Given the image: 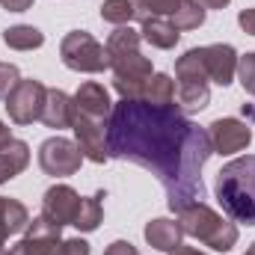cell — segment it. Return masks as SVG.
<instances>
[{"label":"cell","mask_w":255,"mask_h":255,"mask_svg":"<svg viewBox=\"0 0 255 255\" xmlns=\"http://www.w3.org/2000/svg\"><path fill=\"white\" fill-rule=\"evenodd\" d=\"M42 122L48 128H54V130L71 128V122H74V98H68L63 89H48Z\"/></svg>","instance_id":"cell-15"},{"label":"cell","mask_w":255,"mask_h":255,"mask_svg":"<svg viewBox=\"0 0 255 255\" xmlns=\"http://www.w3.org/2000/svg\"><path fill=\"white\" fill-rule=\"evenodd\" d=\"M30 163V145L21 139H12L6 148H0V184L21 175Z\"/></svg>","instance_id":"cell-18"},{"label":"cell","mask_w":255,"mask_h":255,"mask_svg":"<svg viewBox=\"0 0 255 255\" xmlns=\"http://www.w3.org/2000/svg\"><path fill=\"white\" fill-rule=\"evenodd\" d=\"M101 18L107 24L125 27L130 21H136V6H133V0H104L101 3Z\"/></svg>","instance_id":"cell-24"},{"label":"cell","mask_w":255,"mask_h":255,"mask_svg":"<svg viewBox=\"0 0 255 255\" xmlns=\"http://www.w3.org/2000/svg\"><path fill=\"white\" fill-rule=\"evenodd\" d=\"M238 74H241L244 89H247L250 95H255V54L238 57Z\"/></svg>","instance_id":"cell-25"},{"label":"cell","mask_w":255,"mask_h":255,"mask_svg":"<svg viewBox=\"0 0 255 255\" xmlns=\"http://www.w3.org/2000/svg\"><path fill=\"white\" fill-rule=\"evenodd\" d=\"M60 57H63L65 68L71 71H86V74H98L104 68H110V57L107 48L92 39V33L86 30H71L60 42Z\"/></svg>","instance_id":"cell-6"},{"label":"cell","mask_w":255,"mask_h":255,"mask_svg":"<svg viewBox=\"0 0 255 255\" xmlns=\"http://www.w3.org/2000/svg\"><path fill=\"white\" fill-rule=\"evenodd\" d=\"M110 157L148 169L166 190L169 208L178 214L205 199L202 166L214 154L208 130L193 125L178 104L154 107L119 98L107 119Z\"/></svg>","instance_id":"cell-1"},{"label":"cell","mask_w":255,"mask_h":255,"mask_svg":"<svg viewBox=\"0 0 255 255\" xmlns=\"http://www.w3.org/2000/svg\"><path fill=\"white\" fill-rule=\"evenodd\" d=\"M0 255H6V238H0Z\"/></svg>","instance_id":"cell-36"},{"label":"cell","mask_w":255,"mask_h":255,"mask_svg":"<svg viewBox=\"0 0 255 255\" xmlns=\"http://www.w3.org/2000/svg\"><path fill=\"white\" fill-rule=\"evenodd\" d=\"M142 101H145V104H154V107H169V104H175V80H172L169 74H151L148 83H145Z\"/></svg>","instance_id":"cell-21"},{"label":"cell","mask_w":255,"mask_h":255,"mask_svg":"<svg viewBox=\"0 0 255 255\" xmlns=\"http://www.w3.org/2000/svg\"><path fill=\"white\" fill-rule=\"evenodd\" d=\"M18 80H21V74H18V68L12 63H0V98H6L15 86H18Z\"/></svg>","instance_id":"cell-26"},{"label":"cell","mask_w":255,"mask_h":255,"mask_svg":"<svg viewBox=\"0 0 255 255\" xmlns=\"http://www.w3.org/2000/svg\"><path fill=\"white\" fill-rule=\"evenodd\" d=\"M247 255H255V244H253V247H250V250H247Z\"/></svg>","instance_id":"cell-37"},{"label":"cell","mask_w":255,"mask_h":255,"mask_svg":"<svg viewBox=\"0 0 255 255\" xmlns=\"http://www.w3.org/2000/svg\"><path fill=\"white\" fill-rule=\"evenodd\" d=\"M139 36H142V42H148L151 48L169 51V48H175V45H178V36H181V33L175 30V24H172V21L160 18V15H151V18H145V21H142Z\"/></svg>","instance_id":"cell-17"},{"label":"cell","mask_w":255,"mask_h":255,"mask_svg":"<svg viewBox=\"0 0 255 255\" xmlns=\"http://www.w3.org/2000/svg\"><path fill=\"white\" fill-rule=\"evenodd\" d=\"M80 148L77 142L65 139V136H51L39 145V166L45 175H54V178H65V175H74L80 169Z\"/></svg>","instance_id":"cell-8"},{"label":"cell","mask_w":255,"mask_h":255,"mask_svg":"<svg viewBox=\"0 0 255 255\" xmlns=\"http://www.w3.org/2000/svg\"><path fill=\"white\" fill-rule=\"evenodd\" d=\"M199 60L208 71V80L220 83V86H229L238 74V54L232 45H205V48H196Z\"/></svg>","instance_id":"cell-11"},{"label":"cell","mask_w":255,"mask_h":255,"mask_svg":"<svg viewBox=\"0 0 255 255\" xmlns=\"http://www.w3.org/2000/svg\"><path fill=\"white\" fill-rule=\"evenodd\" d=\"M104 255H139L136 253V247L133 244H128V241H116V244H110L107 247V253Z\"/></svg>","instance_id":"cell-30"},{"label":"cell","mask_w":255,"mask_h":255,"mask_svg":"<svg viewBox=\"0 0 255 255\" xmlns=\"http://www.w3.org/2000/svg\"><path fill=\"white\" fill-rule=\"evenodd\" d=\"M205 9H223V6H229V0H199Z\"/></svg>","instance_id":"cell-34"},{"label":"cell","mask_w":255,"mask_h":255,"mask_svg":"<svg viewBox=\"0 0 255 255\" xmlns=\"http://www.w3.org/2000/svg\"><path fill=\"white\" fill-rule=\"evenodd\" d=\"M30 226V214L27 208L18 202V199H6L0 196V238H9V235H18Z\"/></svg>","instance_id":"cell-19"},{"label":"cell","mask_w":255,"mask_h":255,"mask_svg":"<svg viewBox=\"0 0 255 255\" xmlns=\"http://www.w3.org/2000/svg\"><path fill=\"white\" fill-rule=\"evenodd\" d=\"M238 24L244 27V33L255 36V6H250V9H241V15H238Z\"/></svg>","instance_id":"cell-29"},{"label":"cell","mask_w":255,"mask_h":255,"mask_svg":"<svg viewBox=\"0 0 255 255\" xmlns=\"http://www.w3.org/2000/svg\"><path fill=\"white\" fill-rule=\"evenodd\" d=\"M74 139H77V148L86 160L92 163H104L110 160V148H107V122H95V119H86L80 113H74Z\"/></svg>","instance_id":"cell-10"},{"label":"cell","mask_w":255,"mask_h":255,"mask_svg":"<svg viewBox=\"0 0 255 255\" xmlns=\"http://www.w3.org/2000/svg\"><path fill=\"white\" fill-rule=\"evenodd\" d=\"M77 208H80V196L71 190L68 184H57V187H51V190L45 193V199H42V217H48V220L57 223L60 229L74 223Z\"/></svg>","instance_id":"cell-13"},{"label":"cell","mask_w":255,"mask_h":255,"mask_svg":"<svg viewBox=\"0 0 255 255\" xmlns=\"http://www.w3.org/2000/svg\"><path fill=\"white\" fill-rule=\"evenodd\" d=\"M33 3H36V0H0V6L9 9V12H27Z\"/></svg>","instance_id":"cell-31"},{"label":"cell","mask_w":255,"mask_h":255,"mask_svg":"<svg viewBox=\"0 0 255 255\" xmlns=\"http://www.w3.org/2000/svg\"><path fill=\"white\" fill-rule=\"evenodd\" d=\"M217 199L235 223L255 226V154L235 157L220 169Z\"/></svg>","instance_id":"cell-3"},{"label":"cell","mask_w":255,"mask_h":255,"mask_svg":"<svg viewBox=\"0 0 255 255\" xmlns=\"http://www.w3.org/2000/svg\"><path fill=\"white\" fill-rule=\"evenodd\" d=\"M139 30H133L130 24L125 27H116L107 39V57H110V68L116 71V92L122 98L130 101H142V92H145V83L151 77V60L139 54Z\"/></svg>","instance_id":"cell-2"},{"label":"cell","mask_w":255,"mask_h":255,"mask_svg":"<svg viewBox=\"0 0 255 255\" xmlns=\"http://www.w3.org/2000/svg\"><path fill=\"white\" fill-rule=\"evenodd\" d=\"M60 226L51 223L48 217H36L30 220L27 226V238H21L6 255H57V247H60Z\"/></svg>","instance_id":"cell-9"},{"label":"cell","mask_w":255,"mask_h":255,"mask_svg":"<svg viewBox=\"0 0 255 255\" xmlns=\"http://www.w3.org/2000/svg\"><path fill=\"white\" fill-rule=\"evenodd\" d=\"M178 226H181L184 235L202 241L205 247H211L217 253H229L238 244V226L229 223V220H223L205 202H193L184 211H178Z\"/></svg>","instance_id":"cell-4"},{"label":"cell","mask_w":255,"mask_h":255,"mask_svg":"<svg viewBox=\"0 0 255 255\" xmlns=\"http://www.w3.org/2000/svg\"><path fill=\"white\" fill-rule=\"evenodd\" d=\"M181 6V0H142V9H145V18L151 15H172L175 9Z\"/></svg>","instance_id":"cell-27"},{"label":"cell","mask_w":255,"mask_h":255,"mask_svg":"<svg viewBox=\"0 0 255 255\" xmlns=\"http://www.w3.org/2000/svg\"><path fill=\"white\" fill-rule=\"evenodd\" d=\"M244 116H247V125L255 122V107H253V104H244Z\"/></svg>","instance_id":"cell-35"},{"label":"cell","mask_w":255,"mask_h":255,"mask_svg":"<svg viewBox=\"0 0 255 255\" xmlns=\"http://www.w3.org/2000/svg\"><path fill=\"white\" fill-rule=\"evenodd\" d=\"M175 74H178V107L184 113L205 110L211 101V89H208V71L199 60L196 48H190L184 57H178Z\"/></svg>","instance_id":"cell-5"},{"label":"cell","mask_w":255,"mask_h":255,"mask_svg":"<svg viewBox=\"0 0 255 255\" xmlns=\"http://www.w3.org/2000/svg\"><path fill=\"white\" fill-rule=\"evenodd\" d=\"M181 238H184V232H181V226H178L175 220L157 217V220H151V223L145 226V241H148V247H154V250H160V253H172L175 247H181Z\"/></svg>","instance_id":"cell-16"},{"label":"cell","mask_w":255,"mask_h":255,"mask_svg":"<svg viewBox=\"0 0 255 255\" xmlns=\"http://www.w3.org/2000/svg\"><path fill=\"white\" fill-rule=\"evenodd\" d=\"M45 98H48V89L39 80H18V86L6 95L9 119L15 125H33L36 119H42Z\"/></svg>","instance_id":"cell-7"},{"label":"cell","mask_w":255,"mask_h":255,"mask_svg":"<svg viewBox=\"0 0 255 255\" xmlns=\"http://www.w3.org/2000/svg\"><path fill=\"white\" fill-rule=\"evenodd\" d=\"M57 255H89V244H86L83 238H68V241H60Z\"/></svg>","instance_id":"cell-28"},{"label":"cell","mask_w":255,"mask_h":255,"mask_svg":"<svg viewBox=\"0 0 255 255\" xmlns=\"http://www.w3.org/2000/svg\"><path fill=\"white\" fill-rule=\"evenodd\" d=\"M74 113H80L86 119H95V122H107L110 113H113L107 89L101 83H83L74 92Z\"/></svg>","instance_id":"cell-14"},{"label":"cell","mask_w":255,"mask_h":255,"mask_svg":"<svg viewBox=\"0 0 255 255\" xmlns=\"http://www.w3.org/2000/svg\"><path fill=\"white\" fill-rule=\"evenodd\" d=\"M107 193L98 190L95 196H89V199H80V208H77V217H74V229H80V232H95L98 226H101V220H104V205H101V199H104Z\"/></svg>","instance_id":"cell-20"},{"label":"cell","mask_w":255,"mask_h":255,"mask_svg":"<svg viewBox=\"0 0 255 255\" xmlns=\"http://www.w3.org/2000/svg\"><path fill=\"white\" fill-rule=\"evenodd\" d=\"M169 255H205V253H199V250H193V247H184V244H181V247H175Z\"/></svg>","instance_id":"cell-33"},{"label":"cell","mask_w":255,"mask_h":255,"mask_svg":"<svg viewBox=\"0 0 255 255\" xmlns=\"http://www.w3.org/2000/svg\"><path fill=\"white\" fill-rule=\"evenodd\" d=\"M9 142H12V130H9V128L0 122V148H6Z\"/></svg>","instance_id":"cell-32"},{"label":"cell","mask_w":255,"mask_h":255,"mask_svg":"<svg viewBox=\"0 0 255 255\" xmlns=\"http://www.w3.org/2000/svg\"><path fill=\"white\" fill-rule=\"evenodd\" d=\"M208 136H211L214 154H235V151H244L253 142L250 125L238 122V119H217L208 128Z\"/></svg>","instance_id":"cell-12"},{"label":"cell","mask_w":255,"mask_h":255,"mask_svg":"<svg viewBox=\"0 0 255 255\" xmlns=\"http://www.w3.org/2000/svg\"><path fill=\"white\" fill-rule=\"evenodd\" d=\"M3 42L12 51H33V48L45 45V33L36 30V27H30V24H15V27L3 30Z\"/></svg>","instance_id":"cell-22"},{"label":"cell","mask_w":255,"mask_h":255,"mask_svg":"<svg viewBox=\"0 0 255 255\" xmlns=\"http://www.w3.org/2000/svg\"><path fill=\"white\" fill-rule=\"evenodd\" d=\"M205 12L208 9L199 0H181V6L172 12V24H175V30H196L205 24Z\"/></svg>","instance_id":"cell-23"}]
</instances>
